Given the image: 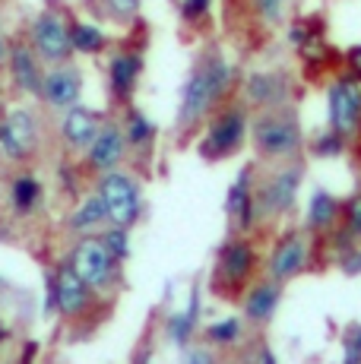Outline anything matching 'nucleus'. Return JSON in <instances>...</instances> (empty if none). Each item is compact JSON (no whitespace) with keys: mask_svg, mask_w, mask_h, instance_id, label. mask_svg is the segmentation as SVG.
<instances>
[{"mask_svg":"<svg viewBox=\"0 0 361 364\" xmlns=\"http://www.w3.org/2000/svg\"><path fill=\"white\" fill-rule=\"evenodd\" d=\"M232 80H235L232 64L222 58L216 48H210V51L193 64L190 76H187V82H184L180 108H178V133L197 130L228 95Z\"/></svg>","mask_w":361,"mask_h":364,"instance_id":"1","label":"nucleus"},{"mask_svg":"<svg viewBox=\"0 0 361 364\" xmlns=\"http://www.w3.org/2000/svg\"><path fill=\"white\" fill-rule=\"evenodd\" d=\"M251 139L257 156L266 159V162H289L304 146L301 124H298V114L289 105L260 111L251 121Z\"/></svg>","mask_w":361,"mask_h":364,"instance_id":"2","label":"nucleus"},{"mask_svg":"<svg viewBox=\"0 0 361 364\" xmlns=\"http://www.w3.org/2000/svg\"><path fill=\"white\" fill-rule=\"evenodd\" d=\"M251 130V117H247L244 105H225L212 114V121L206 124V133L200 136L197 152L206 162H222L232 159L235 152L244 146V136Z\"/></svg>","mask_w":361,"mask_h":364,"instance_id":"3","label":"nucleus"},{"mask_svg":"<svg viewBox=\"0 0 361 364\" xmlns=\"http://www.w3.org/2000/svg\"><path fill=\"white\" fill-rule=\"evenodd\" d=\"M70 266L80 272V279L95 295H108V291H114L117 282H121V272H117L121 260L105 247V241H102L99 235L82 237V241L76 244L70 254Z\"/></svg>","mask_w":361,"mask_h":364,"instance_id":"4","label":"nucleus"},{"mask_svg":"<svg viewBox=\"0 0 361 364\" xmlns=\"http://www.w3.org/2000/svg\"><path fill=\"white\" fill-rule=\"evenodd\" d=\"M99 197L108 206V225H121L130 228L143 213V191L140 181L127 171V168H114V171L99 174V184H95Z\"/></svg>","mask_w":361,"mask_h":364,"instance_id":"5","label":"nucleus"},{"mask_svg":"<svg viewBox=\"0 0 361 364\" xmlns=\"http://www.w3.org/2000/svg\"><path fill=\"white\" fill-rule=\"evenodd\" d=\"M29 45L36 48V54L41 58L45 67L54 64H67L73 58V45H70V23L54 10H41L29 26Z\"/></svg>","mask_w":361,"mask_h":364,"instance_id":"6","label":"nucleus"},{"mask_svg":"<svg viewBox=\"0 0 361 364\" xmlns=\"http://www.w3.org/2000/svg\"><path fill=\"white\" fill-rule=\"evenodd\" d=\"M38 149V117L23 105H13L0 117V156L23 162Z\"/></svg>","mask_w":361,"mask_h":364,"instance_id":"7","label":"nucleus"},{"mask_svg":"<svg viewBox=\"0 0 361 364\" xmlns=\"http://www.w3.org/2000/svg\"><path fill=\"white\" fill-rule=\"evenodd\" d=\"M301 165L291 162L279 171H273L260 187H257V215L263 219H273V215H282L291 209V203L298 197V187H301Z\"/></svg>","mask_w":361,"mask_h":364,"instance_id":"8","label":"nucleus"},{"mask_svg":"<svg viewBox=\"0 0 361 364\" xmlns=\"http://www.w3.org/2000/svg\"><path fill=\"white\" fill-rule=\"evenodd\" d=\"M92 304V289L80 279V272L67 260L64 266H58L51 276V307H58L60 317H82L86 307Z\"/></svg>","mask_w":361,"mask_h":364,"instance_id":"9","label":"nucleus"},{"mask_svg":"<svg viewBox=\"0 0 361 364\" xmlns=\"http://www.w3.org/2000/svg\"><path fill=\"white\" fill-rule=\"evenodd\" d=\"M330 127L343 136L361 127V82L355 76H343L330 86Z\"/></svg>","mask_w":361,"mask_h":364,"instance_id":"10","label":"nucleus"},{"mask_svg":"<svg viewBox=\"0 0 361 364\" xmlns=\"http://www.w3.org/2000/svg\"><path fill=\"white\" fill-rule=\"evenodd\" d=\"M82 95V70L76 64H54L51 70H45V80H41V92L38 99L54 111H67L73 105H80Z\"/></svg>","mask_w":361,"mask_h":364,"instance_id":"11","label":"nucleus"},{"mask_svg":"<svg viewBox=\"0 0 361 364\" xmlns=\"http://www.w3.org/2000/svg\"><path fill=\"white\" fill-rule=\"evenodd\" d=\"M127 156H130V146H127V136H124L121 121H102L99 133H95V139L86 149V165L95 174H105V171L121 168V162Z\"/></svg>","mask_w":361,"mask_h":364,"instance_id":"12","label":"nucleus"},{"mask_svg":"<svg viewBox=\"0 0 361 364\" xmlns=\"http://www.w3.org/2000/svg\"><path fill=\"white\" fill-rule=\"evenodd\" d=\"M254 266H257V254H254L251 241L232 237V241H225L219 250L216 279H219V285H225V289H241V285L254 276Z\"/></svg>","mask_w":361,"mask_h":364,"instance_id":"13","label":"nucleus"},{"mask_svg":"<svg viewBox=\"0 0 361 364\" xmlns=\"http://www.w3.org/2000/svg\"><path fill=\"white\" fill-rule=\"evenodd\" d=\"M291 82L279 70H257L244 80V105H251L257 111L266 108H282L289 102Z\"/></svg>","mask_w":361,"mask_h":364,"instance_id":"14","label":"nucleus"},{"mask_svg":"<svg viewBox=\"0 0 361 364\" xmlns=\"http://www.w3.org/2000/svg\"><path fill=\"white\" fill-rule=\"evenodd\" d=\"M6 70H10L13 86L23 95H36L41 92V80H45V64L36 54V48L29 41H10V58H6Z\"/></svg>","mask_w":361,"mask_h":364,"instance_id":"15","label":"nucleus"},{"mask_svg":"<svg viewBox=\"0 0 361 364\" xmlns=\"http://www.w3.org/2000/svg\"><path fill=\"white\" fill-rule=\"evenodd\" d=\"M99 127H102V114H95L86 105H73V108L60 111L58 133H60V143L70 152H86Z\"/></svg>","mask_w":361,"mask_h":364,"instance_id":"16","label":"nucleus"},{"mask_svg":"<svg viewBox=\"0 0 361 364\" xmlns=\"http://www.w3.org/2000/svg\"><path fill=\"white\" fill-rule=\"evenodd\" d=\"M308 266V237L301 232H289L279 237V244L273 247L269 257V279L276 282H289Z\"/></svg>","mask_w":361,"mask_h":364,"instance_id":"17","label":"nucleus"},{"mask_svg":"<svg viewBox=\"0 0 361 364\" xmlns=\"http://www.w3.org/2000/svg\"><path fill=\"white\" fill-rule=\"evenodd\" d=\"M143 54L134 51V48H121V51L111 54L108 60V86H111V95L117 102H127L130 95L136 92V82L143 76Z\"/></svg>","mask_w":361,"mask_h":364,"instance_id":"18","label":"nucleus"},{"mask_svg":"<svg viewBox=\"0 0 361 364\" xmlns=\"http://www.w3.org/2000/svg\"><path fill=\"white\" fill-rule=\"evenodd\" d=\"M225 213L238 232H251L257 222V191H254V168H244L232 184L225 200Z\"/></svg>","mask_w":361,"mask_h":364,"instance_id":"19","label":"nucleus"},{"mask_svg":"<svg viewBox=\"0 0 361 364\" xmlns=\"http://www.w3.org/2000/svg\"><path fill=\"white\" fill-rule=\"evenodd\" d=\"M279 298H282V282H276V279H260V282H254L244 295V320L251 326L269 323V317H273L276 307H279Z\"/></svg>","mask_w":361,"mask_h":364,"instance_id":"20","label":"nucleus"},{"mask_svg":"<svg viewBox=\"0 0 361 364\" xmlns=\"http://www.w3.org/2000/svg\"><path fill=\"white\" fill-rule=\"evenodd\" d=\"M105 225H108V206H105V200L99 197V191L89 193V197L76 206V213L67 219V228H70L73 235H82V237L99 235Z\"/></svg>","mask_w":361,"mask_h":364,"instance_id":"21","label":"nucleus"},{"mask_svg":"<svg viewBox=\"0 0 361 364\" xmlns=\"http://www.w3.org/2000/svg\"><path fill=\"white\" fill-rule=\"evenodd\" d=\"M121 127H124V136H127V146L130 152H152V143H156V124L143 114L140 108L127 105L121 114Z\"/></svg>","mask_w":361,"mask_h":364,"instance_id":"22","label":"nucleus"},{"mask_svg":"<svg viewBox=\"0 0 361 364\" xmlns=\"http://www.w3.org/2000/svg\"><path fill=\"white\" fill-rule=\"evenodd\" d=\"M339 219H343V206H339V200L326 191H314V197H311V203H308V228L311 232H317V235L333 232V228L339 225Z\"/></svg>","mask_w":361,"mask_h":364,"instance_id":"23","label":"nucleus"},{"mask_svg":"<svg viewBox=\"0 0 361 364\" xmlns=\"http://www.w3.org/2000/svg\"><path fill=\"white\" fill-rule=\"evenodd\" d=\"M38 203H41L38 178H36V174H29V171L16 174V178H13V184H10V206H13V213H16V215H32L38 209Z\"/></svg>","mask_w":361,"mask_h":364,"instance_id":"24","label":"nucleus"},{"mask_svg":"<svg viewBox=\"0 0 361 364\" xmlns=\"http://www.w3.org/2000/svg\"><path fill=\"white\" fill-rule=\"evenodd\" d=\"M70 45L73 54H102L108 48V35L89 19H70Z\"/></svg>","mask_w":361,"mask_h":364,"instance_id":"25","label":"nucleus"},{"mask_svg":"<svg viewBox=\"0 0 361 364\" xmlns=\"http://www.w3.org/2000/svg\"><path fill=\"white\" fill-rule=\"evenodd\" d=\"M200 295L193 291V301H190V307H187L184 314H175V317L168 320V333H171V339L178 342V346H184L187 339H190V333H193V326H197V307H200Z\"/></svg>","mask_w":361,"mask_h":364,"instance_id":"26","label":"nucleus"},{"mask_svg":"<svg viewBox=\"0 0 361 364\" xmlns=\"http://www.w3.org/2000/svg\"><path fill=\"white\" fill-rule=\"evenodd\" d=\"M241 330H244V323H241L238 317H228V320H219V323L206 326V339H210L212 346H232V342L241 339Z\"/></svg>","mask_w":361,"mask_h":364,"instance_id":"27","label":"nucleus"},{"mask_svg":"<svg viewBox=\"0 0 361 364\" xmlns=\"http://www.w3.org/2000/svg\"><path fill=\"white\" fill-rule=\"evenodd\" d=\"M99 237L105 241V247L117 257V260H127V254H130V235H127V228H121V225H108Z\"/></svg>","mask_w":361,"mask_h":364,"instance_id":"28","label":"nucleus"},{"mask_svg":"<svg viewBox=\"0 0 361 364\" xmlns=\"http://www.w3.org/2000/svg\"><path fill=\"white\" fill-rule=\"evenodd\" d=\"M254 13L269 26H279L286 16V0H254Z\"/></svg>","mask_w":361,"mask_h":364,"instance_id":"29","label":"nucleus"},{"mask_svg":"<svg viewBox=\"0 0 361 364\" xmlns=\"http://www.w3.org/2000/svg\"><path fill=\"white\" fill-rule=\"evenodd\" d=\"M343 225L352 237H361V193H355V197L343 206Z\"/></svg>","mask_w":361,"mask_h":364,"instance_id":"30","label":"nucleus"},{"mask_svg":"<svg viewBox=\"0 0 361 364\" xmlns=\"http://www.w3.org/2000/svg\"><path fill=\"white\" fill-rule=\"evenodd\" d=\"M343 143H345V136L343 133H336V130H326L323 136H317V143H314V156H339L343 152Z\"/></svg>","mask_w":361,"mask_h":364,"instance_id":"31","label":"nucleus"},{"mask_svg":"<svg viewBox=\"0 0 361 364\" xmlns=\"http://www.w3.org/2000/svg\"><path fill=\"white\" fill-rule=\"evenodd\" d=\"M105 6H108L111 16H117L121 23H127V19H134L136 13H140L143 0H105Z\"/></svg>","mask_w":361,"mask_h":364,"instance_id":"32","label":"nucleus"},{"mask_svg":"<svg viewBox=\"0 0 361 364\" xmlns=\"http://www.w3.org/2000/svg\"><path fill=\"white\" fill-rule=\"evenodd\" d=\"M343 364H361V326H352V330L345 333Z\"/></svg>","mask_w":361,"mask_h":364,"instance_id":"33","label":"nucleus"},{"mask_svg":"<svg viewBox=\"0 0 361 364\" xmlns=\"http://www.w3.org/2000/svg\"><path fill=\"white\" fill-rule=\"evenodd\" d=\"M210 6H212V0H184L180 13H184L187 23H197V19H203L210 13Z\"/></svg>","mask_w":361,"mask_h":364,"instance_id":"34","label":"nucleus"},{"mask_svg":"<svg viewBox=\"0 0 361 364\" xmlns=\"http://www.w3.org/2000/svg\"><path fill=\"white\" fill-rule=\"evenodd\" d=\"M343 269L349 272V276L361 272V250H358V247H349V250L343 254Z\"/></svg>","mask_w":361,"mask_h":364,"instance_id":"35","label":"nucleus"},{"mask_svg":"<svg viewBox=\"0 0 361 364\" xmlns=\"http://www.w3.org/2000/svg\"><path fill=\"white\" fill-rule=\"evenodd\" d=\"M349 70H352V76L361 82V48H352L349 51Z\"/></svg>","mask_w":361,"mask_h":364,"instance_id":"36","label":"nucleus"},{"mask_svg":"<svg viewBox=\"0 0 361 364\" xmlns=\"http://www.w3.org/2000/svg\"><path fill=\"white\" fill-rule=\"evenodd\" d=\"M6 58H10V41H6L4 29H0V67H6Z\"/></svg>","mask_w":361,"mask_h":364,"instance_id":"37","label":"nucleus"},{"mask_svg":"<svg viewBox=\"0 0 361 364\" xmlns=\"http://www.w3.org/2000/svg\"><path fill=\"white\" fill-rule=\"evenodd\" d=\"M187 364H210V355L206 352H197V355H190V361Z\"/></svg>","mask_w":361,"mask_h":364,"instance_id":"38","label":"nucleus"}]
</instances>
